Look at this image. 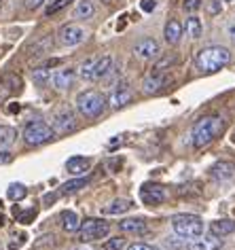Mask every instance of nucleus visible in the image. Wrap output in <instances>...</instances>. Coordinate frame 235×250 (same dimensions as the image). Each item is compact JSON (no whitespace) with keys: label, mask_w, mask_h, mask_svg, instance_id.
I'll return each instance as SVG.
<instances>
[{"label":"nucleus","mask_w":235,"mask_h":250,"mask_svg":"<svg viewBox=\"0 0 235 250\" xmlns=\"http://www.w3.org/2000/svg\"><path fill=\"white\" fill-rule=\"evenodd\" d=\"M127 210H132V202H129V199H113L108 206H104L102 208V214L119 216V214H125Z\"/></svg>","instance_id":"obj_20"},{"label":"nucleus","mask_w":235,"mask_h":250,"mask_svg":"<svg viewBox=\"0 0 235 250\" xmlns=\"http://www.w3.org/2000/svg\"><path fill=\"white\" fill-rule=\"evenodd\" d=\"M208 11H210V13H212V15H216V13H218V11H220V4H218V0H212V2H210V7H208Z\"/></svg>","instance_id":"obj_37"},{"label":"nucleus","mask_w":235,"mask_h":250,"mask_svg":"<svg viewBox=\"0 0 235 250\" xmlns=\"http://www.w3.org/2000/svg\"><path fill=\"white\" fill-rule=\"evenodd\" d=\"M17 140V129L9 125H0V148H9Z\"/></svg>","instance_id":"obj_23"},{"label":"nucleus","mask_w":235,"mask_h":250,"mask_svg":"<svg viewBox=\"0 0 235 250\" xmlns=\"http://www.w3.org/2000/svg\"><path fill=\"white\" fill-rule=\"evenodd\" d=\"M89 167H91V161L87 157H70L66 161V172L70 174V176H85V174L89 172Z\"/></svg>","instance_id":"obj_16"},{"label":"nucleus","mask_w":235,"mask_h":250,"mask_svg":"<svg viewBox=\"0 0 235 250\" xmlns=\"http://www.w3.org/2000/svg\"><path fill=\"white\" fill-rule=\"evenodd\" d=\"M140 197L144 204H151V206H159L165 202V197H168V193H165L163 187L159 185H144L140 189Z\"/></svg>","instance_id":"obj_14"},{"label":"nucleus","mask_w":235,"mask_h":250,"mask_svg":"<svg viewBox=\"0 0 235 250\" xmlns=\"http://www.w3.org/2000/svg\"><path fill=\"white\" fill-rule=\"evenodd\" d=\"M74 77H77L74 68H58V70L51 74V81H49V83H51L58 91H66L74 85Z\"/></svg>","instance_id":"obj_12"},{"label":"nucleus","mask_w":235,"mask_h":250,"mask_svg":"<svg viewBox=\"0 0 235 250\" xmlns=\"http://www.w3.org/2000/svg\"><path fill=\"white\" fill-rule=\"evenodd\" d=\"M225 2H233V0H225Z\"/></svg>","instance_id":"obj_42"},{"label":"nucleus","mask_w":235,"mask_h":250,"mask_svg":"<svg viewBox=\"0 0 235 250\" xmlns=\"http://www.w3.org/2000/svg\"><path fill=\"white\" fill-rule=\"evenodd\" d=\"M119 229L129 235H142L148 231V225H146V221H142V218H125V221L119 223Z\"/></svg>","instance_id":"obj_19"},{"label":"nucleus","mask_w":235,"mask_h":250,"mask_svg":"<svg viewBox=\"0 0 235 250\" xmlns=\"http://www.w3.org/2000/svg\"><path fill=\"white\" fill-rule=\"evenodd\" d=\"M70 2H72V0H53V2L45 9V15H47V17H51V15H55V13H59V11H61V9H66Z\"/></svg>","instance_id":"obj_30"},{"label":"nucleus","mask_w":235,"mask_h":250,"mask_svg":"<svg viewBox=\"0 0 235 250\" xmlns=\"http://www.w3.org/2000/svg\"><path fill=\"white\" fill-rule=\"evenodd\" d=\"M87 183H89L87 176H78V178H74V180H68V183L61 187V193H74V191L81 189V187H85Z\"/></svg>","instance_id":"obj_29"},{"label":"nucleus","mask_w":235,"mask_h":250,"mask_svg":"<svg viewBox=\"0 0 235 250\" xmlns=\"http://www.w3.org/2000/svg\"><path fill=\"white\" fill-rule=\"evenodd\" d=\"M32 79H34L36 85H47L49 81H51V70H49V66L34 68V70H32Z\"/></svg>","instance_id":"obj_27"},{"label":"nucleus","mask_w":235,"mask_h":250,"mask_svg":"<svg viewBox=\"0 0 235 250\" xmlns=\"http://www.w3.org/2000/svg\"><path fill=\"white\" fill-rule=\"evenodd\" d=\"M96 60H98V58H87V60H85L81 66H78V77H81L83 81H91V77H94V66H96Z\"/></svg>","instance_id":"obj_28"},{"label":"nucleus","mask_w":235,"mask_h":250,"mask_svg":"<svg viewBox=\"0 0 235 250\" xmlns=\"http://www.w3.org/2000/svg\"><path fill=\"white\" fill-rule=\"evenodd\" d=\"M94 13H96V7L91 0H78L77 9H74V17L77 20H91Z\"/></svg>","instance_id":"obj_22"},{"label":"nucleus","mask_w":235,"mask_h":250,"mask_svg":"<svg viewBox=\"0 0 235 250\" xmlns=\"http://www.w3.org/2000/svg\"><path fill=\"white\" fill-rule=\"evenodd\" d=\"M172 81L170 74H165V72H157V70H153L148 77L144 79V83H142V91L148 93V96H153V93H159L163 89L165 85H168Z\"/></svg>","instance_id":"obj_10"},{"label":"nucleus","mask_w":235,"mask_h":250,"mask_svg":"<svg viewBox=\"0 0 235 250\" xmlns=\"http://www.w3.org/2000/svg\"><path fill=\"white\" fill-rule=\"evenodd\" d=\"M132 100H134V91H132V87H129L127 83H119L113 91H110L108 104L113 106V108H123V106H127L129 102H132Z\"/></svg>","instance_id":"obj_11"},{"label":"nucleus","mask_w":235,"mask_h":250,"mask_svg":"<svg viewBox=\"0 0 235 250\" xmlns=\"http://www.w3.org/2000/svg\"><path fill=\"white\" fill-rule=\"evenodd\" d=\"M42 2H45V0H26V7L28 9H39Z\"/></svg>","instance_id":"obj_38"},{"label":"nucleus","mask_w":235,"mask_h":250,"mask_svg":"<svg viewBox=\"0 0 235 250\" xmlns=\"http://www.w3.org/2000/svg\"><path fill=\"white\" fill-rule=\"evenodd\" d=\"M184 34V28L182 23L178 20H170L168 23H165V30H163V36H165V42L168 45H178Z\"/></svg>","instance_id":"obj_18"},{"label":"nucleus","mask_w":235,"mask_h":250,"mask_svg":"<svg viewBox=\"0 0 235 250\" xmlns=\"http://www.w3.org/2000/svg\"><path fill=\"white\" fill-rule=\"evenodd\" d=\"M172 227L182 240H193V237H199L203 233V221L197 214H174Z\"/></svg>","instance_id":"obj_4"},{"label":"nucleus","mask_w":235,"mask_h":250,"mask_svg":"<svg viewBox=\"0 0 235 250\" xmlns=\"http://www.w3.org/2000/svg\"><path fill=\"white\" fill-rule=\"evenodd\" d=\"M115 68V60L110 58V55H102V58L96 60V66H94V77H91V81H102L106 79L110 72H113Z\"/></svg>","instance_id":"obj_17"},{"label":"nucleus","mask_w":235,"mask_h":250,"mask_svg":"<svg viewBox=\"0 0 235 250\" xmlns=\"http://www.w3.org/2000/svg\"><path fill=\"white\" fill-rule=\"evenodd\" d=\"M222 248V240L216 235H199L187 242V250H220Z\"/></svg>","instance_id":"obj_13"},{"label":"nucleus","mask_w":235,"mask_h":250,"mask_svg":"<svg viewBox=\"0 0 235 250\" xmlns=\"http://www.w3.org/2000/svg\"><path fill=\"white\" fill-rule=\"evenodd\" d=\"M231 62V51L227 47L212 45V47H203L199 53L195 55V68L201 74L210 72H218L220 68H225Z\"/></svg>","instance_id":"obj_2"},{"label":"nucleus","mask_w":235,"mask_h":250,"mask_svg":"<svg viewBox=\"0 0 235 250\" xmlns=\"http://www.w3.org/2000/svg\"><path fill=\"white\" fill-rule=\"evenodd\" d=\"M184 30H187V34L191 39H199L201 32H203V26H201V20L195 15L187 17V23H184Z\"/></svg>","instance_id":"obj_24"},{"label":"nucleus","mask_w":235,"mask_h":250,"mask_svg":"<svg viewBox=\"0 0 235 250\" xmlns=\"http://www.w3.org/2000/svg\"><path fill=\"white\" fill-rule=\"evenodd\" d=\"M159 53H161V49H159V42L155 39H142L134 47V55L142 62H151L155 58H159Z\"/></svg>","instance_id":"obj_9"},{"label":"nucleus","mask_w":235,"mask_h":250,"mask_svg":"<svg viewBox=\"0 0 235 250\" xmlns=\"http://www.w3.org/2000/svg\"><path fill=\"white\" fill-rule=\"evenodd\" d=\"M176 62V55H170V58H163L161 62H157V64H155V70L157 72H165L168 70V66H172Z\"/></svg>","instance_id":"obj_33"},{"label":"nucleus","mask_w":235,"mask_h":250,"mask_svg":"<svg viewBox=\"0 0 235 250\" xmlns=\"http://www.w3.org/2000/svg\"><path fill=\"white\" fill-rule=\"evenodd\" d=\"M106 98L104 93H100L98 89H85L77 96V110L78 115L85 119H96L100 117L104 108H106Z\"/></svg>","instance_id":"obj_3"},{"label":"nucleus","mask_w":235,"mask_h":250,"mask_svg":"<svg viewBox=\"0 0 235 250\" xmlns=\"http://www.w3.org/2000/svg\"><path fill=\"white\" fill-rule=\"evenodd\" d=\"M229 36H231V41L235 42V23L233 26H229Z\"/></svg>","instance_id":"obj_40"},{"label":"nucleus","mask_w":235,"mask_h":250,"mask_svg":"<svg viewBox=\"0 0 235 250\" xmlns=\"http://www.w3.org/2000/svg\"><path fill=\"white\" fill-rule=\"evenodd\" d=\"M13 161V155H11L7 148H0V166H7Z\"/></svg>","instance_id":"obj_36"},{"label":"nucleus","mask_w":235,"mask_h":250,"mask_svg":"<svg viewBox=\"0 0 235 250\" xmlns=\"http://www.w3.org/2000/svg\"><path fill=\"white\" fill-rule=\"evenodd\" d=\"M85 39H87V32H85V28L77 26V23H66V26H61L58 30V41L64 47H77Z\"/></svg>","instance_id":"obj_8"},{"label":"nucleus","mask_w":235,"mask_h":250,"mask_svg":"<svg viewBox=\"0 0 235 250\" xmlns=\"http://www.w3.org/2000/svg\"><path fill=\"white\" fill-rule=\"evenodd\" d=\"M199 7H201V0H184L182 2V9L187 11V13H191V15H193L195 11H199Z\"/></svg>","instance_id":"obj_34"},{"label":"nucleus","mask_w":235,"mask_h":250,"mask_svg":"<svg viewBox=\"0 0 235 250\" xmlns=\"http://www.w3.org/2000/svg\"><path fill=\"white\" fill-rule=\"evenodd\" d=\"M77 233L81 242H96V240H102V237H108L110 225L106 221H102V218H85Z\"/></svg>","instance_id":"obj_6"},{"label":"nucleus","mask_w":235,"mask_h":250,"mask_svg":"<svg viewBox=\"0 0 235 250\" xmlns=\"http://www.w3.org/2000/svg\"><path fill=\"white\" fill-rule=\"evenodd\" d=\"M74 250H89V248H85V246H78V248H74Z\"/></svg>","instance_id":"obj_41"},{"label":"nucleus","mask_w":235,"mask_h":250,"mask_svg":"<svg viewBox=\"0 0 235 250\" xmlns=\"http://www.w3.org/2000/svg\"><path fill=\"white\" fill-rule=\"evenodd\" d=\"M233 231H235V221H231V218H220V221H214L210 225V233L216 237H225L233 233Z\"/></svg>","instance_id":"obj_21"},{"label":"nucleus","mask_w":235,"mask_h":250,"mask_svg":"<svg viewBox=\"0 0 235 250\" xmlns=\"http://www.w3.org/2000/svg\"><path fill=\"white\" fill-rule=\"evenodd\" d=\"M212 176L218 183H231L235 180V164L233 161H216L212 167Z\"/></svg>","instance_id":"obj_15"},{"label":"nucleus","mask_w":235,"mask_h":250,"mask_svg":"<svg viewBox=\"0 0 235 250\" xmlns=\"http://www.w3.org/2000/svg\"><path fill=\"white\" fill-rule=\"evenodd\" d=\"M61 227L72 233V231H78V227H81V221H78V216L74 214L72 210H66L64 214H61Z\"/></svg>","instance_id":"obj_25"},{"label":"nucleus","mask_w":235,"mask_h":250,"mask_svg":"<svg viewBox=\"0 0 235 250\" xmlns=\"http://www.w3.org/2000/svg\"><path fill=\"white\" fill-rule=\"evenodd\" d=\"M123 246H125V240H123V237H110V240H106L102 244L100 250H123Z\"/></svg>","instance_id":"obj_31"},{"label":"nucleus","mask_w":235,"mask_h":250,"mask_svg":"<svg viewBox=\"0 0 235 250\" xmlns=\"http://www.w3.org/2000/svg\"><path fill=\"white\" fill-rule=\"evenodd\" d=\"M51 36H47V39H42V41H39V42H34L32 45V53L34 55H40V53H45V51H49V45H51Z\"/></svg>","instance_id":"obj_32"},{"label":"nucleus","mask_w":235,"mask_h":250,"mask_svg":"<svg viewBox=\"0 0 235 250\" xmlns=\"http://www.w3.org/2000/svg\"><path fill=\"white\" fill-rule=\"evenodd\" d=\"M125 250H161V248H157V246H151V244H132V246H127Z\"/></svg>","instance_id":"obj_35"},{"label":"nucleus","mask_w":235,"mask_h":250,"mask_svg":"<svg viewBox=\"0 0 235 250\" xmlns=\"http://www.w3.org/2000/svg\"><path fill=\"white\" fill-rule=\"evenodd\" d=\"M55 136L53 127L45 121H40V119H36V121H30L26 127H23L21 132V138L23 142H26L28 146H40L45 145V142H49Z\"/></svg>","instance_id":"obj_5"},{"label":"nucleus","mask_w":235,"mask_h":250,"mask_svg":"<svg viewBox=\"0 0 235 250\" xmlns=\"http://www.w3.org/2000/svg\"><path fill=\"white\" fill-rule=\"evenodd\" d=\"M222 127H225L222 117H218V115L201 117L199 121L193 125V129H191V145L195 148L208 146L210 142H214L222 134Z\"/></svg>","instance_id":"obj_1"},{"label":"nucleus","mask_w":235,"mask_h":250,"mask_svg":"<svg viewBox=\"0 0 235 250\" xmlns=\"http://www.w3.org/2000/svg\"><path fill=\"white\" fill-rule=\"evenodd\" d=\"M142 9H144V11H153L155 9V0H142Z\"/></svg>","instance_id":"obj_39"},{"label":"nucleus","mask_w":235,"mask_h":250,"mask_svg":"<svg viewBox=\"0 0 235 250\" xmlns=\"http://www.w3.org/2000/svg\"><path fill=\"white\" fill-rule=\"evenodd\" d=\"M51 127L55 134H68L72 129H77V115L70 106H61L59 110H55Z\"/></svg>","instance_id":"obj_7"},{"label":"nucleus","mask_w":235,"mask_h":250,"mask_svg":"<svg viewBox=\"0 0 235 250\" xmlns=\"http://www.w3.org/2000/svg\"><path fill=\"white\" fill-rule=\"evenodd\" d=\"M26 195H28V189L21 183H13L9 187V191H7V197L11 199V202H21Z\"/></svg>","instance_id":"obj_26"}]
</instances>
